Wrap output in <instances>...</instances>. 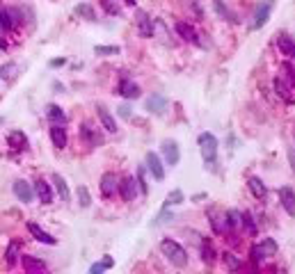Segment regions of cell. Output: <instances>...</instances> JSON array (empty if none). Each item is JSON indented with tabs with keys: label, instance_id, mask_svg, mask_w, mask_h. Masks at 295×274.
Returning a JSON list of instances; mask_svg holds the SVG:
<instances>
[{
	"label": "cell",
	"instance_id": "cell-1",
	"mask_svg": "<svg viewBox=\"0 0 295 274\" xmlns=\"http://www.w3.org/2000/svg\"><path fill=\"white\" fill-rule=\"evenodd\" d=\"M199 153H202V160L206 162V167H211L215 165V160H218V148H220V142L218 137L213 133H202L199 135Z\"/></svg>",
	"mask_w": 295,
	"mask_h": 274
},
{
	"label": "cell",
	"instance_id": "cell-2",
	"mask_svg": "<svg viewBox=\"0 0 295 274\" xmlns=\"http://www.w3.org/2000/svg\"><path fill=\"white\" fill-rule=\"evenodd\" d=\"M160 252L165 253V258H167L172 265H176V267L188 265V252H185L176 240H169V238L160 240Z\"/></svg>",
	"mask_w": 295,
	"mask_h": 274
},
{
	"label": "cell",
	"instance_id": "cell-3",
	"mask_svg": "<svg viewBox=\"0 0 295 274\" xmlns=\"http://www.w3.org/2000/svg\"><path fill=\"white\" fill-rule=\"evenodd\" d=\"M277 242H274L272 238H266V240H261L259 245H254L252 249H250V256H252V263L254 265H261L263 260L268 258H272V256H277Z\"/></svg>",
	"mask_w": 295,
	"mask_h": 274
},
{
	"label": "cell",
	"instance_id": "cell-4",
	"mask_svg": "<svg viewBox=\"0 0 295 274\" xmlns=\"http://www.w3.org/2000/svg\"><path fill=\"white\" fill-rule=\"evenodd\" d=\"M272 7H274V0H261L259 7H256V12H254V21H252V28H254V30L263 28V25L270 21Z\"/></svg>",
	"mask_w": 295,
	"mask_h": 274
},
{
	"label": "cell",
	"instance_id": "cell-5",
	"mask_svg": "<svg viewBox=\"0 0 295 274\" xmlns=\"http://www.w3.org/2000/svg\"><path fill=\"white\" fill-rule=\"evenodd\" d=\"M176 35L181 37L183 42L195 43V46H202V39H199V37H202V35H197V30L192 28L190 23H183V21H179V23H176Z\"/></svg>",
	"mask_w": 295,
	"mask_h": 274
},
{
	"label": "cell",
	"instance_id": "cell-6",
	"mask_svg": "<svg viewBox=\"0 0 295 274\" xmlns=\"http://www.w3.org/2000/svg\"><path fill=\"white\" fill-rule=\"evenodd\" d=\"M162 158H165V162H167L169 167L179 165V160H181V151H179V144H176L174 140L162 142Z\"/></svg>",
	"mask_w": 295,
	"mask_h": 274
},
{
	"label": "cell",
	"instance_id": "cell-7",
	"mask_svg": "<svg viewBox=\"0 0 295 274\" xmlns=\"http://www.w3.org/2000/svg\"><path fill=\"white\" fill-rule=\"evenodd\" d=\"M167 105H169V101L162 96V94H151L147 99V110L151 114H156V117H160V114L167 112Z\"/></svg>",
	"mask_w": 295,
	"mask_h": 274
},
{
	"label": "cell",
	"instance_id": "cell-8",
	"mask_svg": "<svg viewBox=\"0 0 295 274\" xmlns=\"http://www.w3.org/2000/svg\"><path fill=\"white\" fill-rule=\"evenodd\" d=\"M147 165H149V171L154 174L156 181H162V178H165V165H162V160L158 158V153L149 151L147 153Z\"/></svg>",
	"mask_w": 295,
	"mask_h": 274
},
{
	"label": "cell",
	"instance_id": "cell-9",
	"mask_svg": "<svg viewBox=\"0 0 295 274\" xmlns=\"http://www.w3.org/2000/svg\"><path fill=\"white\" fill-rule=\"evenodd\" d=\"M12 190H14L16 199H21L23 204H30V201L35 199V192H32V188H30L28 181H14Z\"/></svg>",
	"mask_w": 295,
	"mask_h": 274
},
{
	"label": "cell",
	"instance_id": "cell-10",
	"mask_svg": "<svg viewBox=\"0 0 295 274\" xmlns=\"http://www.w3.org/2000/svg\"><path fill=\"white\" fill-rule=\"evenodd\" d=\"M117 192H119L117 176H114V174H103V178H101V194L110 199L113 194H117Z\"/></svg>",
	"mask_w": 295,
	"mask_h": 274
},
{
	"label": "cell",
	"instance_id": "cell-11",
	"mask_svg": "<svg viewBox=\"0 0 295 274\" xmlns=\"http://www.w3.org/2000/svg\"><path fill=\"white\" fill-rule=\"evenodd\" d=\"M119 194L124 201H133L135 194H137V181L131 178V176H126V178L119 183Z\"/></svg>",
	"mask_w": 295,
	"mask_h": 274
},
{
	"label": "cell",
	"instance_id": "cell-12",
	"mask_svg": "<svg viewBox=\"0 0 295 274\" xmlns=\"http://www.w3.org/2000/svg\"><path fill=\"white\" fill-rule=\"evenodd\" d=\"M279 201H281V206H284V211H286L291 217H295V192L291 190V188H281Z\"/></svg>",
	"mask_w": 295,
	"mask_h": 274
},
{
	"label": "cell",
	"instance_id": "cell-13",
	"mask_svg": "<svg viewBox=\"0 0 295 274\" xmlns=\"http://www.w3.org/2000/svg\"><path fill=\"white\" fill-rule=\"evenodd\" d=\"M7 144L14 151H25V148L30 147L28 137H25V133H21V130H12V133L7 135Z\"/></svg>",
	"mask_w": 295,
	"mask_h": 274
},
{
	"label": "cell",
	"instance_id": "cell-14",
	"mask_svg": "<svg viewBox=\"0 0 295 274\" xmlns=\"http://www.w3.org/2000/svg\"><path fill=\"white\" fill-rule=\"evenodd\" d=\"M28 231L32 233V238L39 240V242H44V245H57V240L53 238L50 233L44 231V229H42L39 224H35V222H30V224H28Z\"/></svg>",
	"mask_w": 295,
	"mask_h": 274
},
{
	"label": "cell",
	"instance_id": "cell-15",
	"mask_svg": "<svg viewBox=\"0 0 295 274\" xmlns=\"http://www.w3.org/2000/svg\"><path fill=\"white\" fill-rule=\"evenodd\" d=\"M274 91H277V96L284 99L286 103H295V94H293V84H286L281 78L274 80Z\"/></svg>",
	"mask_w": 295,
	"mask_h": 274
},
{
	"label": "cell",
	"instance_id": "cell-16",
	"mask_svg": "<svg viewBox=\"0 0 295 274\" xmlns=\"http://www.w3.org/2000/svg\"><path fill=\"white\" fill-rule=\"evenodd\" d=\"M80 137H83L85 142H87V144H90V147H98V144H101V135L96 133V130H94V128H91V124H87V121H85L83 126H80Z\"/></svg>",
	"mask_w": 295,
	"mask_h": 274
},
{
	"label": "cell",
	"instance_id": "cell-17",
	"mask_svg": "<svg viewBox=\"0 0 295 274\" xmlns=\"http://www.w3.org/2000/svg\"><path fill=\"white\" fill-rule=\"evenodd\" d=\"M247 188H250V192H252L254 199H266L268 188H266V183L261 181L259 176H252V178L247 181Z\"/></svg>",
	"mask_w": 295,
	"mask_h": 274
},
{
	"label": "cell",
	"instance_id": "cell-18",
	"mask_svg": "<svg viewBox=\"0 0 295 274\" xmlns=\"http://www.w3.org/2000/svg\"><path fill=\"white\" fill-rule=\"evenodd\" d=\"M277 48L281 50V55L295 57V39L288 35H279L277 37Z\"/></svg>",
	"mask_w": 295,
	"mask_h": 274
},
{
	"label": "cell",
	"instance_id": "cell-19",
	"mask_svg": "<svg viewBox=\"0 0 295 274\" xmlns=\"http://www.w3.org/2000/svg\"><path fill=\"white\" fill-rule=\"evenodd\" d=\"M50 140L55 144V148H67V130L62 124H53L50 128Z\"/></svg>",
	"mask_w": 295,
	"mask_h": 274
},
{
	"label": "cell",
	"instance_id": "cell-20",
	"mask_svg": "<svg viewBox=\"0 0 295 274\" xmlns=\"http://www.w3.org/2000/svg\"><path fill=\"white\" fill-rule=\"evenodd\" d=\"M119 94L124 96V99H128V101H133V99H137L140 96V87L135 83H131L128 78H124L119 83Z\"/></svg>",
	"mask_w": 295,
	"mask_h": 274
},
{
	"label": "cell",
	"instance_id": "cell-21",
	"mask_svg": "<svg viewBox=\"0 0 295 274\" xmlns=\"http://www.w3.org/2000/svg\"><path fill=\"white\" fill-rule=\"evenodd\" d=\"M21 265L25 272H46L48 267H46V263L39 258H35V256H23L21 258Z\"/></svg>",
	"mask_w": 295,
	"mask_h": 274
},
{
	"label": "cell",
	"instance_id": "cell-22",
	"mask_svg": "<svg viewBox=\"0 0 295 274\" xmlns=\"http://www.w3.org/2000/svg\"><path fill=\"white\" fill-rule=\"evenodd\" d=\"M35 192H37V197H39V201L42 204H53V190H50V185L46 181H39L35 183Z\"/></svg>",
	"mask_w": 295,
	"mask_h": 274
},
{
	"label": "cell",
	"instance_id": "cell-23",
	"mask_svg": "<svg viewBox=\"0 0 295 274\" xmlns=\"http://www.w3.org/2000/svg\"><path fill=\"white\" fill-rule=\"evenodd\" d=\"M96 112H98V119H101V124H103V128H106L108 133H117V121H114L113 114L108 112L103 105H98Z\"/></svg>",
	"mask_w": 295,
	"mask_h": 274
},
{
	"label": "cell",
	"instance_id": "cell-24",
	"mask_svg": "<svg viewBox=\"0 0 295 274\" xmlns=\"http://www.w3.org/2000/svg\"><path fill=\"white\" fill-rule=\"evenodd\" d=\"M137 28L142 37H154V23L147 16V12H137Z\"/></svg>",
	"mask_w": 295,
	"mask_h": 274
},
{
	"label": "cell",
	"instance_id": "cell-25",
	"mask_svg": "<svg viewBox=\"0 0 295 274\" xmlns=\"http://www.w3.org/2000/svg\"><path fill=\"white\" fill-rule=\"evenodd\" d=\"M53 183H55V190L57 194H60V199L62 201H71V192H69V185H67V181H64L60 174H53Z\"/></svg>",
	"mask_w": 295,
	"mask_h": 274
},
{
	"label": "cell",
	"instance_id": "cell-26",
	"mask_svg": "<svg viewBox=\"0 0 295 274\" xmlns=\"http://www.w3.org/2000/svg\"><path fill=\"white\" fill-rule=\"evenodd\" d=\"M73 14L80 16V19H85V21H96V12H94V7H91L90 2H80V5H76Z\"/></svg>",
	"mask_w": 295,
	"mask_h": 274
},
{
	"label": "cell",
	"instance_id": "cell-27",
	"mask_svg": "<svg viewBox=\"0 0 295 274\" xmlns=\"http://www.w3.org/2000/svg\"><path fill=\"white\" fill-rule=\"evenodd\" d=\"M213 7H215V14H218V16H222V19H227V21H231V23H238L236 14L229 12V7H227L225 0H213Z\"/></svg>",
	"mask_w": 295,
	"mask_h": 274
},
{
	"label": "cell",
	"instance_id": "cell-28",
	"mask_svg": "<svg viewBox=\"0 0 295 274\" xmlns=\"http://www.w3.org/2000/svg\"><path fill=\"white\" fill-rule=\"evenodd\" d=\"M46 117H48L53 124H62V126H64V121H67V114H64L62 107L55 105V103H50V105L46 107Z\"/></svg>",
	"mask_w": 295,
	"mask_h": 274
},
{
	"label": "cell",
	"instance_id": "cell-29",
	"mask_svg": "<svg viewBox=\"0 0 295 274\" xmlns=\"http://www.w3.org/2000/svg\"><path fill=\"white\" fill-rule=\"evenodd\" d=\"M202 260H204L206 265H213L218 260V252L213 249L211 240H204V245H202Z\"/></svg>",
	"mask_w": 295,
	"mask_h": 274
},
{
	"label": "cell",
	"instance_id": "cell-30",
	"mask_svg": "<svg viewBox=\"0 0 295 274\" xmlns=\"http://www.w3.org/2000/svg\"><path fill=\"white\" fill-rule=\"evenodd\" d=\"M225 219H227V231H231V229H236V226L243 224V212L236 211V208H231V211L225 212Z\"/></svg>",
	"mask_w": 295,
	"mask_h": 274
},
{
	"label": "cell",
	"instance_id": "cell-31",
	"mask_svg": "<svg viewBox=\"0 0 295 274\" xmlns=\"http://www.w3.org/2000/svg\"><path fill=\"white\" fill-rule=\"evenodd\" d=\"M113 265H114L113 256H103L98 263H94V265L90 267V274H101V272H106V270H110Z\"/></svg>",
	"mask_w": 295,
	"mask_h": 274
},
{
	"label": "cell",
	"instance_id": "cell-32",
	"mask_svg": "<svg viewBox=\"0 0 295 274\" xmlns=\"http://www.w3.org/2000/svg\"><path fill=\"white\" fill-rule=\"evenodd\" d=\"M208 217H211V226H213V233H218V235H222V233L227 231V222L225 217H220V215H215V212H208Z\"/></svg>",
	"mask_w": 295,
	"mask_h": 274
},
{
	"label": "cell",
	"instance_id": "cell-33",
	"mask_svg": "<svg viewBox=\"0 0 295 274\" xmlns=\"http://www.w3.org/2000/svg\"><path fill=\"white\" fill-rule=\"evenodd\" d=\"M185 201V197H183L181 190H172L167 194V199H165V204H162V208H169V206H179Z\"/></svg>",
	"mask_w": 295,
	"mask_h": 274
},
{
	"label": "cell",
	"instance_id": "cell-34",
	"mask_svg": "<svg viewBox=\"0 0 295 274\" xmlns=\"http://www.w3.org/2000/svg\"><path fill=\"white\" fill-rule=\"evenodd\" d=\"M0 28L5 30V32H9V30L14 28V19H12V12H7V9L0 7Z\"/></svg>",
	"mask_w": 295,
	"mask_h": 274
},
{
	"label": "cell",
	"instance_id": "cell-35",
	"mask_svg": "<svg viewBox=\"0 0 295 274\" xmlns=\"http://www.w3.org/2000/svg\"><path fill=\"white\" fill-rule=\"evenodd\" d=\"M5 260H7L9 267L16 265V260H19V242H12V245L7 247V252H5Z\"/></svg>",
	"mask_w": 295,
	"mask_h": 274
},
{
	"label": "cell",
	"instance_id": "cell-36",
	"mask_svg": "<svg viewBox=\"0 0 295 274\" xmlns=\"http://www.w3.org/2000/svg\"><path fill=\"white\" fill-rule=\"evenodd\" d=\"M76 194H78V204L83 206V208H87V206L91 204V197H90V192H87V188H85V185H78Z\"/></svg>",
	"mask_w": 295,
	"mask_h": 274
},
{
	"label": "cell",
	"instance_id": "cell-37",
	"mask_svg": "<svg viewBox=\"0 0 295 274\" xmlns=\"http://www.w3.org/2000/svg\"><path fill=\"white\" fill-rule=\"evenodd\" d=\"M119 46H94V53L96 55H103V57H108V55H119Z\"/></svg>",
	"mask_w": 295,
	"mask_h": 274
},
{
	"label": "cell",
	"instance_id": "cell-38",
	"mask_svg": "<svg viewBox=\"0 0 295 274\" xmlns=\"http://www.w3.org/2000/svg\"><path fill=\"white\" fill-rule=\"evenodd\" d=\"M101 5H103V9H106L108 14H113V16H119L121 14V7L114 2V0H101Z\"/></svg>",
	"mask_w": 295,
	"mask_h": 274
},
{
	"label": "cell",
	"instance_id": "cell-39",
	"mask_svg": "<svg viewBox=\"0 0 295 274\" xmlns=\"http://www.w3.org/2000/svg\"><path fill=\"white\" fill-rule=\"evenodd\" d=\"M222 260H225L227 263V267H229V270H238L240 267V258H236V256H233V253H222Z\"/></svg>",
	"mask_w": 295,
	"mask_h": 274
},
{
	"label": "cell",
	"instance_id": "cell-40",
	"mask_svg": "<svg viewBox=\"0 0 295 274\" xmlns=\"http://www.w3.org/2000/svg\"><path fill=\"white\" fill-rule=\"evenodd\" d=\"M243 224H245V229L252 233V235L256 233V224H254V215H252V212H243Z\"/></svg>",
	"mask_w": 295,
	"mask_h": 274
},
{
	"label": "cell",
	"instance_id": "cell-41",
	"mask_svg": "<svg viewBox=\"0 0 295 274\" xmlns=\"http://www.w3.org/2000/svg\"><path fill=\"white\" fill-rule=\"evenodd\" d=\"M169 219H174V215H172V212H169L167 208H162V211H160V215H158V217L154 219V226H160L162 222H169Z\"/></svg>",
	"mask_w": 295,
	"mask_h": 274
},
{
	"label": "cell",
	"instance_id": "cell-42",
	"mask_svg": "<svg viewBox=\"0 0 295 274\" xmlns=\"http://www.w3.org/2000/svg\"><path fill=\"white\" fill-rule=\"evenodd\" d=\"M137 185H140V190L142 194H147L149 192V185H147V178H144V167L137 169Z\"/></svg>",
	"mask_w": 295,
	"mask_h": 274
},
{
	"label": "cell",
	"instance_id": "cell-43",
	"mask_svg": "<svg viewBox=\"0 0 295 274\" xmlns=\"http://www.w3.org/2000/svg\"><path fill=\"white\" fill-rule=\"evenodd\" d=\"M284 71H286V73H288V83H291V84H293V87H295V66H293V64H284Z\"/></svg>",
	"mask_w": 295,
	"mask_h": 274
},
{
	"label": "cell",
	"instance_id": "cell-44",
	"mask_svg": "<svg viewBox=\"0 0 295 274\" xmlns=\"http://www.w3.org/2000/svg\"><path fill=\"white\" fill-rule=\"evenodd\" d=\"M131 112H133V107L128 105V103H124V105H119V114L124 117V119H128L131 117Z\"/></svg>",
	"mask_w": 295,
	"mask_h": 274
},
{
	"label": "cell",
	"instance_id": "cell-45",
	"mask_svg": "<svg viewBox=\"0 0 295 274\" xmlns=\"http://www.w3.org/2000/svg\"><path fill=\"white\" fill-rule=\"evenodd\" d=\"M14 69H16L14 64H7V66H0V78H2V76H5V78H9V76H12V71H14Z\"/></svg>",
	"mask_w": 295,
	"mask_h": 274
},
{
	"label": "cell",
	"instance_id": "cell-46",
	"mask_svg": "<svg viewBox=\"0 0 295 274\" xmlns=\"http://www.w3.org/2000/svg\"><path fill=\"white\" fill-rule=\"evenodd\" d=\"M288 162H291V169L295 171V148H288Z\"/></svg>",
	"mask_w": 295,
	"mask_h": 274
},
{
	"label": "cell",
	"instance_id": "cell-47",
	"mask_svg": "<svg viewBox=\"0 0 295 274\" xmlns=\"http://www.w3.org/2000/svg\"><path fill=\"white\" fill-rule=\"evenodd\" d=\"M50 66H62V64H64V57H60V60H50Z\"/></svg>",
	"mask_w": 295,
	"mask_h": 274
},
{
	"label": "cell",
	"instance_id": "cell-48",
	"mask_svg": "<svg viewBox=\"0 0 295 274\" xmlns=\"http://www.w3.org/2000/svg\"><path fill=\"white\" fill-rule=\"evenodd\" d=\"M202 199H206V192H204V194H195V197H192V201H202Z\"/></svg>",
	"mask_w": 295,
	"mask_h": 274
},
{
	"label": "cell",
	"instance_id": "cell-49",
	"mask_svg": "<svg viewBox=\"0 0 295 274\" xmlns=\"http://www.w3.org/2000/svg\"><path fill=\"white\" fill-rule=\"evenodd\" d=\"M124 2H126V5H135V0H124Z\"/></svg>",
	"mask_w": 295,
	"mask_h": 274
},
{
	"label": "cell",
	"instance_id": "cell-50",
	"mask_svg": "<svg viewBox=\"0 0 295 274\" xmlns=\"http://www.w3.org/2000/svg\"><path fill=\"white\" fill-rule=\"evenodd\" d=\"M0 126H2V117H0Z\"/></svg>",
	"mask_w": 295,
	"mask_h": 274
}]
</instances>
